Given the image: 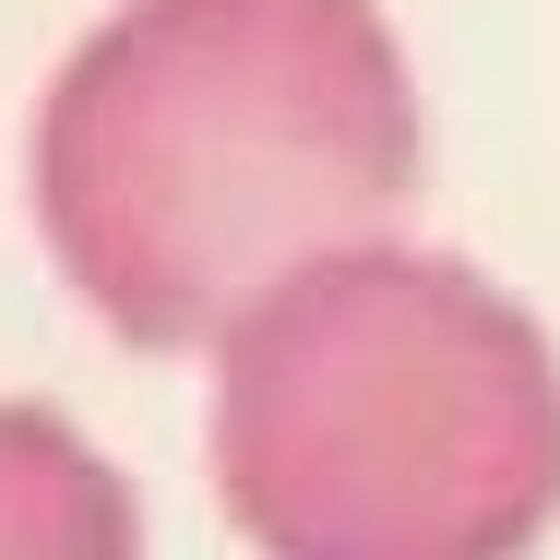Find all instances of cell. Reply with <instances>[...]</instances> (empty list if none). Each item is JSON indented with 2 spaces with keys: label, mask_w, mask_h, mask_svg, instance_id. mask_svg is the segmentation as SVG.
Listing matches in <instances>:
<instances>
[{
  "label": "cell",
  "mask_w": 560,
  "mask_h": 560,
  "mask_svg": "<svg viewBox=\"0 0 560 560\" xmlns=\"http://www.w3.org/2000/svg\"><path fill=\"white\" fill-rule=\"evenodd\" d=\"M215 489L262 560H525L560 513V358L453 250H335L226 335Z\"/></svg>",
  "instance_id": "7a4b0ae2"
},
{
  "label": "cell",
  "mask_w": 560,
  "mask_h": 560,
  "mask_svg": "<svg viewBox=\"0 0 560 560\" xmlns=\"http://www.w3.org/2000/svg\"><path fill=\"white\" fill-rule=\"evenodd\" d=\"M418 191L382 0H119L36 108V226L131 346H226Z\"/></svg>",
  "instance_id": "6da1fadb"
},
{
  "label": "cell",
  "mask_w": 560,
  "mask_h": 560,
  "mask_svg": "<svg viewBox=\"0 0 560 560\" xmlns=\"http://www.w3.org/2000/svg\"><path fill=\"white\" fill-rule=\"evenodd\" d=\"M0 560H143L119 465L48 406H0Z\"/></svg>",
  "instance_id": "3957f363"
}]
</instances>
